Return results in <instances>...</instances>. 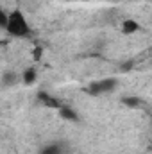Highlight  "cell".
Instances as JSON below:
<instances>
[{
  "mask_svg": "<svg viewBox=\"0 0 152 154\" xmlns=\"http://www.w3.org/2000/svg\"><path fill=\"white\" fill-rule=\"evenodd\" d=\"M4 82H14V74H5L4 75Z\"/></svg>",
  "mask_w": 152,
  "mask_h": 154,
  "instance_id": "8fae6325",
  "label": "cell"
},
{
  "mask_svg": "<svg viewBox=\"0 0 152 154\" xmlns=\"http://www.w3.org/2000/svg\"><path fill=\"white\" fill-rule=\"evenodd\" d=\"M39 154H65V149H63L61 143L52 142V143H47L45 147H41Z\"/></svg>",
  "mask_w": 152,
  "mask_h": 154,
  "instance_id": "52a82bcc",
  "label": "cell"
},
{
  "mask_svg": "<svg viewBox=\"0 0 152 154\" xmlns=\"http://www.w3.org/2000/svg\"><path fill=\"white\" fill-rule=\"evenodd\" d=\"M122 104L127 106V108H131V109H143L145 108V100L140 99V97H123Z\"/></svg>",
  "mask_w": 152,
  "mask_h": 154,
  "instance_id": "5b68a950",
  "label": "cell"
},
{
  "mask_svg": "<svg viewBox=\"0 0 152 154\" xmlns=\"http://www.w3.org/2000/svg\"><path fill=\"white\" fill-rule=\"evenodd\" d=\"M41 54H43V48H41V47H36V48L32 50V59H34V61H39V59H41Z\"/></svg>",
  "mask_w": 152,
  "mask_h": 154,
  "instance_id": "30bf717a",
  "label": "cell"
},
{
  "mask_svg": "<svg viewBox=\"0 0 152 154\" xmlns=\"http://www.w3.org/2000/svg\"><path fill=\"white\" fill-rule=\"evenodd\" d=\"M9 36L13 38H29L32 29L29 25V20L25 16V13L22 9H13L9 14H7V25L4 29Z\"/></svg>",
  "mask_w": 152,
  "mask_h": 154,
  "instance_id": "6da1fadb",
  "label": "cell"
},
{
  "mask_svg": "<svg viewBox=\"0 0 152 154\" xmlns=\"http://www.w3.org/2000/svg\"><path fill=\"white\" fill-rule=\"evenodd\" d=\"M36 99H38L39 104L45 106V108H52V109H59V108H61V102H59L56 97H52L48 91H38Z\"/></svg>",
  "mask_w": 152,
  "mask_h": 154,
  "instance_id": "3957f363",
  "label": "cell"
},
{
  "mask_svg": "<svg viewBox=\"0 0 152 154\" xmlns=\"http://www.w3.org/2000/svg\"><path fill=\"white\" fill-rule=\"evenodd\" d=\"M36 77H38V74H36V68H34V66H29V68L23 72V82L31 86V84H34Z\"/></svg>",
  "mask_w": 152,
  "mask_h": 154,
  "instance_id": "ba28073f",
  "label": "cell"
},
{
  "mask_svg": "<svg viewBox=\"0 0 152 154\" xmlns=\"http://www.w3.org/2000/svg\"><path fill=\"white\" fill-rule=\"evenodd\" d=\"M7 14L9 13H5L4 9H0V29H5V25H7Z\"/></svg>",
  "mask_w": 152,
  "mask_h": 154,
  "instance_id": "9c48e42d",
  "label": "cell"
},
{
  "mask_svg": "<svg viewBox=\"0 0 152 154\" xmlns=\"http://www.w3.org/2000/svg\"><path fill=\"white\" fill-rule=\"evenodd\" d=\"M141 27H140V23L136 22V20H132V18H127V20H123V23H122V32L123 34H134V32H138Z\"/></svg>",
  "mask_w": 152,
  "mask_h": 154,
  "instance_id": "8992f818",
  "label": "cell"
},
{
  "mask_svg": "<svg viewBox=\"0 0 152 154\" xmlns=\"http://www.w3.org/2000/svg\"><path fill=\"white\" fill-rule=\"evenodd\" d=\"M57 111H59V116L61 118H65L68 122H79V113H77L74 108H70V106H63L61 104V108Z\"/></svg>",
  "mask_w": 152,
  "mask_h": 154,
  "instance_id": "277c9868",
  "label": "cell"
},
{
  "mask_svg": "<svg viewBox=\"0 0 152 154\" xmlns=\"http://www.w3.org/2000/svg\"><path fill=\"white\" fill-rule=\"evenodd\" d=\"M118 86V79L116 77H106V79H99V81H93L86 86V93L88 95H106V93H113Z\"/></svg>",
  "mask_w": 152,
  "mask_h": 154,
  "instance_id": "7a4b0ae2",
  "label": "cell"
}]
</instances>
